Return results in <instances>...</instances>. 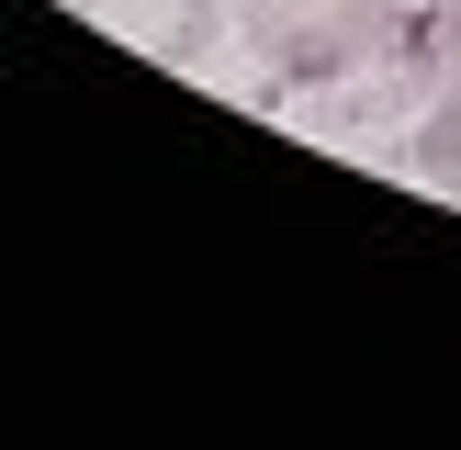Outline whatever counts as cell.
Instances as JSON below:
<instances>
[{
  "label": "cell",
  "mask_w": 461,
  "mask_h": 450,
  "mask_svg": "<svg viewBox=\"0 0 461 450\" xmlns=\"http://www.w3.org/2000/svg\"><path fill=\"white\" fill-rule=\"evenodd\" d=\"M102 45H135L147 68H203L237 22V0H68Z\"/></svg>",
  "instance_id": "obj_2"
},
{
  "label": "cell",
  "mask_w": 461,
  "mask_h": 450,
  "mask_svg": "<svg viewBox=\"0 0 461 450\" xmlns=\"http://www.w3.org/2000/svg\"><path fill=\"white\" fill-rule=\"evenodd\" d=\"M405 169H417L428 192L461 202V90H439V102H428V124H417V147H405Z\"/></svg>",
  "instance_id": "obj_3"
},
{
  "label": "cell",
  "mask_w": 461,
  "mask_h": 450,
  "mask_svg": "<svg viewBox=\"0 0 461 450\" xmlns=\"http://www.w3.org/2000/svg\"><path fill=\"white\" fill-rule=\"evenodd\" d=\"M237 34L259 45L282 79H349V68L394 34V0H237Z\"/></svg>",
  "instance_id": "obj_1"
}]
</instances>
